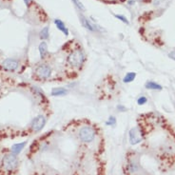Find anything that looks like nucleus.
Here are the masks:
<instances>
[{
	"label": "nucleus",
	"mask_w": 175,
	"mask_h": 175,
	"mask_svg": "<svg viewBox=\"0 0 175 175\" xmlns=\"http://www.w3.org/2000/svg\"><path fill=\"white\" fill-rule=\"evenodd\" d=\"M86 60V55L84 52L80 49H76L69 53L67 57V64L72 69H80L84 66Z\"/></svg>",
	"instance_id": "f257e3e1"
},
{
	"label": "nucleus",
	"mask_w": 175,
	"mask_h": 175,
	"mask_svg": "<svg viewBox=\"0 0 175 175\" xmlns=\"http://www.w3.org/2000/svg\"><path fill=\"white\" fill-rule=\"evenodd\" d=\"M18 164H19L18 158L14 153L6 154L2 159V168L5 171H8V172L14 171L17 168Z\"/></svg>",
	"instance_id": "f03ea898"
},
{
	"label": "nucleus",
	"mask_w": 175,
	"mask_h": 175,
	"mask_svg": "<svg viewBox=\"0 0 175 175\" xmlns=\"http://www.w3.org/2000/svg\"><path fill=\"white\" fill-rule=\"evenodd\" d=\"M95 135H96V131L93 127L91 126H83L82 128H80L78 131V136L82 142L84 143H91L93 141V139L95 138Z\"/></svg>",
	"instance_id": "7ed1b4c3"
},
{
	"label": "nucleus",
	"mask_w": 175,
	"mask_h": 175,
	"mask_svg": "<svg viewBox=\"0 0 175 175\" xmlns=\"http://www.w3.org/2000/svg\"><path fill=\"white\" fill-rule=\"evenodd\" d=\"M34 74L40 80H47L52 75V68L48 64H40L35 68Z\"/></svg>",
	"instance_id": "20e7f679"
},
{
	"label": "nucleus",
	"mask_w": 175,
	"mask_h": 175,
	"mask_svg": "<svg viewBox=\"0 0 175 175\" xmlns=\"http://www.w3.org/2000/svg\"><path fill=\"white\" fill-rule=\"evenodd\" d=\"M47 123V118L42 114L35 116L34 118L31 120V129L33 132H39L44 127H45Z\"/></svg>",
	"instance_id": "39448f33"
},
{
	"label": "nucleus",
	"mask_w": 175,
	"mask_h": 175,
	"mask_svg": "<svg viewBox=\"0 0 175 175\" xmlns=\"http://www.w3.org/2000/svg\"><path fill=\"white\" fill-rule=\"evenodd\" d=\"M129 143L131 145H137L142 142L143 140V131L139 127L132 128L129 132Z\"/></svg>",
	"instance_id": "423d86ee"
},
{
	"label": "nucleus",
	"mask_w": 175,
	"mask_h": 175,
	"mask_svg": "<svg viewBox=\"0 0 175 175\" xmlns=\"http://www.w3.org/2000/svg\"><path fill=\"white\" fill-rule=\"evenodd\" d=\"M1 67L6 71L14 72L19 67V61L15 58H6L1 63Z\"/></svg>",
	"instance_id": "0eeeda50"
},
{
	"label": "nucleus",
	"mask_w": 175,
	"mask_h": 175,
	"mask_svg": "<svg viewBox=\"0 0 175 175\" xmlns=\"http://www.w3.org/2000/svg\"><path fill=\"white\" fill-rule=\"evenodd\" d=\"M80 21H81V24L83 25V27H85L86 29H88L89 31H98V27L95 26L94 24H92L91 22L89 20V19L84 17L83 15H81V16H80Z\"/></svg>",
	"instance_id": "6e6552de"
},
{
	"label": "nucleus",
	"mask_w": 175,
	"mask_h": 175,
	"mask_svg": "<svg viewBox=\"0 0 175 175\" xmlns=\"http://www.w3.org/2000/svg\"><path fill=\"white\" fill-rule=\"evenodd\" d=\"M38 52H39L41 59H45L46 58L48 53H49L47 42H45V41H42V42L39 44V46H38Z\"/></svg>",
	"instance_id": "1a4fd4ad"
},
{
	"label": "nucleus",
	"mask_w": 175,
	"mask_h": 175,
	"mask_svg": "<svg viewBox=\"0 0 175 175\" xmlns=\"http://www.w3.org/2000/svg\"><path fill=\"white\" fill-rule=\"evenodd\" d=\"M26 145H27V142H26V141H25V142H22V143H17V144L12 145V148H11L12 153H14V154H15V155L19 154V153H20V152L25 148Z\"/></svg>",
	"instance_id": "9d476101"
},
{
	"label": "nucleus",
	"mask_w": 175,
	"mask_h": 175,
	"mask_svg": "<svg viewBox=\"0 0 175 175\" xmlns=\"http://www.w3.org/2000/svg\"><path fill=\"white\" fill-rule=\"evenodd\" d=\"M68 89L66 88H53L52 91H50V95L52 96H64V95L68 94Z\"/></svg>",
	"instance_id": "9b49d317"
},
{
	"label": "nucleus",
	"mask_w": 175,
	"mask_h": 175,
	"mask_svg": "<svg viewBox=\"0 0 175 175\" xmlns=\"http://www.w3.org/2000/svg\"><path fill=\"white\" fill-rule=\"evenodd\" d=\"M54 24H55L56 28L58 29L60 31H62V33H64L66 36L69 35V33L68 28L66 27L65 23H64V22H63L62 20H60V19H54Z\"/></svg>",
	"instance_id": "f8f14e48"
},
{
	"label": "nucleus",
	"mask_w": 175,
	"mask_h": 175,
	"mask_svg": "<svg viewBox=\"0 0 175 175\" xmlns=\"http://www.w3.org/2000/svg\"><path fill=\"white\" fill-rule=\"evenodd\" d=\"M145 88L148 89V90H153V91H162L163 90V87L161 85H159L156 82L153 81H148L146 82Z\"/></svg>",
	"instance_id": "ddd939ff"
},
{
	"label": "nucleus",
	"mask_w": 175,
	"mask_h": 175,
	"mask_svg": "<svg viewBox=\"0 0 175 175\" xmlns=\"http://www.w3.org/2000/svg\"><path fill=\"white\" fill-rule=\"evenodd\" d=\"M39 37H40V39L43 40V41L49 39V37H50L49 27H44L42 30L39 31Z\"/></svg>",
	"instance_id": "4468645a"
},
{
	"label": "nucleus",
	"mask_w": 175,
	"mask_h": 175,
	"mask_svg": "<svg viewBox=\"0 0 175 175\" xmlns=\"http://www.w3.org/2000/svg\"><path fill=\"white\" fill-rule=\"evenodd\" d=\"M136 78V72H133V71H130L128 72L123 78V82L124 83H130V82L134 81Z\"/></svg>",
	"instance_id": "2eb2a0df"
},
{
	"label": "nucleus",
	"mask_w": 175,
	"mask_h": 175,
	"mask_svg": "<svg viewBox=\"0 0 175 175\" xmlns=\"http://www.w3.org/2000/svg\"><path fill=\"white\" fill-rule=\"evenodd\" d=\"M71 1H72V4H74L75 7L77 8L78 10H80L81 12H85L86 11L85 6L82 4V2L80 1V0H71Z\"/></svg>",
	"instance_id": "dca6fc26"
},
{
	"label": "nucleus",
	"mask_w": 175,
	"mask_h": 175,
	"mask_svg": "<svg viewBox=\"0 0 175 175\" xmlns=\"http://www.w3.org/2000/svg\"><path fill=\"white\" fill-rule=\"evenodd\" d=\"M116 124V118L114 116H110L108 120L106 121L107 126H114Z\"/></svg>",
	"instance_id": "f3484780"
},
{
	"label": "nucleus",
	"mask_w": 175,
	"mask_h": 175,
	"mask_svg": "<svg viewBox=\"0 0 175 175\" xmlns=\"http://www.w3.org/2000/svg\"><path fill=\"white\" fill-rule=\"evenodd\" d=\"M114 17L117 18V19H119L120 21H122L123 23H126L127 25H129V20H128V19H127V17L124 16V15H121V14H114Z\"/></svg>",
	"instance_id": "a211bd4d"
},
{
	"label": "nucleus",
	"mask_w": 175,
	"mask_h": 175,
	"mask_svg": "<svg viewBox=\"0 0 175 175\" xmlns=\"http://www.w3.org/2000/svg\"><path fill=\"white\" fill-rule=\"evenodd\" d=\"M148 102V98L146 96H140L138 99H137V104L139 105V106H143V105H145L146 103Z\"/></svg>",
	"instance_id": "6ab92c4d"
},
{
	"label": "nucleus",
	"mask_w": 175,
	"mask_h": 175,
	"mask_svg": "<svg viewBox=\"0 0 175 175\" xmlns=\"http://www.w3.org/2000/svg\"><path fill=\"white\" fill-rule=\"evenodd\" d=\"M117 110H118L119 111H126L127 110L126 107H124L123 105H118V106H117Z\"/></svg>",
	"instance_id": "aec40b11"
},
{
	"label": "nucleus",
	"mask_w": 175,
	"mask_h": 175,
	"mask_svg": "<svg viewBox=\"0 0 175 175\" xmlns=\"http://www.w3.org/2000/svg\"><path fill=\"white\" fill-rule=\"evenodd\" d=\"M168 57H170V59H172L175 61V50H172L171 52L168 53Z\"/></svg>",
	"instance_id": "412c9836"
},
{
	"label": "nucleus",
	"mask_w": 175,
	"mask_h": 175,
	"mask_svg": "<svg viewBox=\"0 0 175 175\" xmlns=\"http://www.w3.org/2000/svg\"><path fill=\"white\" fill-rule=\"evenodd\" d=\"M24 3L26 4V6H30L33 3V0H24Z\"/></svg>",
	"instance_id": "4be33fe9"
},
{
	"label": "nucleus",
	"mask_w": 175,
	"mask_h": 175,
	"mask_svg": "<svg viewBox=\"0 0 175 175\" xmlns=\"http://www.w3.org/2000/svg\"><path fill=\"white\" fill-rule=\"evenodd\" d=\"M41 175H47V174H41Z\"/></svg>",
	"instance_id": "5701e85b"
}]
</instances>
